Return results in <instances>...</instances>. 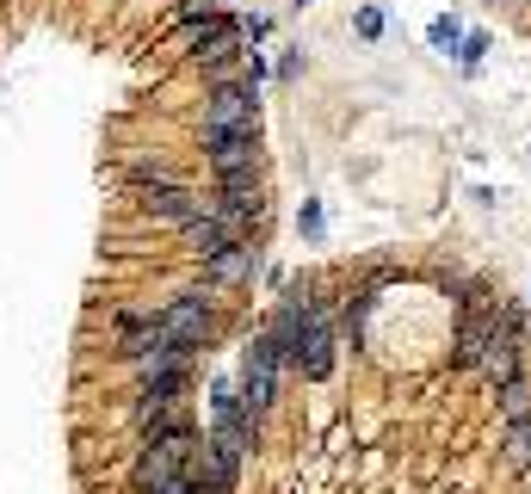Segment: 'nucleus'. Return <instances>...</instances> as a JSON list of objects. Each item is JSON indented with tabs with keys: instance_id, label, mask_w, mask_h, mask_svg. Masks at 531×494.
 Here are the masks:
<instances>
[{
	"instance_id": "f257e3e1",
	"label": "nucleus",
	"mask_w": 531,
	"mask_h": 494,
	"mask_svg": "<svg viewBox=\"0 0 531 494\" xmlns=\"http://www.w3.org/2000/svg\"><path fill=\"white\" fill-rule=\"evenodd\" d=\"M136 494H198V433H173V439H143L130 464Z\"/></svg>"
},
{
	"instance_id": "f03ea898",
	"label": "nucleus",
	"mask_w": 531,
	"mask_h": 494,
	"mask_svg": "<svg viewBox=\"0 0 531 494\" xmlns=\"http://www.w3.org/2000/svg\"><path fill=\"white\" fill-rule=\"evenodd\" d=\"M130 192H136V204H143L149 217H167V223H180V229L210 210V198H198L192 186H180L161 161H136L130 167Z\"/></svg>"
},
{
	"instance_id": "7ed1b4c3",
	"label": "nucleus",
	"mask_w": 531,
	"mask_h": 494,
	"mask_svg": "<svg viewBox=\"0 0 531 494\" xmlns=\"http://www.w3.org/2000/svg\"><path fill=\"white\" fill-rule=\"evenodd\" d=\"M285 371H291V365H285V352H278V340L260 328L254 346L241 352V377H235V390H241V402H247V414H254V420L272 414V402H278V377H285Z\"/></svg>"
},
{
	"instance_id": "20e7f679",
	"label": "nucleus",
	"mask_w": 531,
	"mask_h": 494,
	"mask_svg": "<svg viewBox=\"0 0 531 494\" xmlns=\"http://www.w3.org/2000/svg\"><path fill=\"white\" fill-rule=\"evenodd\" d=\"M136 427H143V439H173V433H198L186 383H143V390H136Z\"/></svg>"
},
{
	"instance_id": "39448f33",
	"label": "nucleus",
	"mask_w": 531,
	"mask_h": 494,
	"mask_svg": "<svg viewBox=\"0 0 531 494\" xmlns=\"http://www.w3.org/2000/svg\"><path fill=\"white\" fill-rule=\"evenodd\" d=\"M155 315H161V346H186V352H198V346L217 340V309H210L204 291H180L173 303H161Z\"/></svg>"
},
{
	"instance_id": "423d86ee",
	"label": "nucleus",
	"mask_w": 531,
	"mask_h": 494,
	"mask_svg": "<svg viewBox=\"0 0 531 494\" xmlns=\"http://www.w3.org/2000/svg\"><path fill=\"white\" fill-rule=\"evenodd\" d=\"M260 130V87L254 81H217L204 93V136Z\"/></svg>"
},
{
	"instance_id": "0eeeda50",
	"label": "nucleus",
	"mask_w": 531,
	"mask_h": 494,
	"mask_svg": "<svg viewBox=\"0 0 531 494\" xmlns=\"http://www.w3.org/2000/svg\"><path fill=\"white\" fill-rule=\"evenodd\" d=\"M210 439L229 445L235 457H247V451H254V439H260V420L247 414V402H241L235 383H210Z\"/></svg>"
},
{
	"instance_id": "6e6552de",
	"label": "nucleus",
	"mask_w": 531,
	"mask_h": 494,
	"mask_svg": "<svg viewBox=\"0 0 531 494\" xmlns=\"http://www.w3.org/2000/svg\"><path fill=\"white\" fill-rule=\"evenodd\" d=\"M210 210L241 229H254L266 217V186H260V173H241V180H217V192H210Z\"/></svg>"
},
{
	"instance_id": "1a4fd4ad",
	"label": "nucleus",
	"mask_w": 531,
	"mask_h": 494,
	"mask_svg": "<svg viewBox=\"0 0 531 494\" xmlns=\"http://www.w3.org/2000/svg\"><path fill=\"white\" fill-rule=\"evenodd\" d=\"M204 155H210V167H217V180H241V173H260V130L204 136Z\"/></svg>"
},
{
	"instance_id": "9d476101",
	"label": "nucleus",
	"mask_w": 531,
	"mask_h": 494,
	"mask_svg": "<svg viewBox=\"0 0 531 494\" xmlns=\"http://www.w3.org/2000/svg\"><path fill=\"white\" fill-rule=\"evenodd\" d=\"M260 272H266L260 247H254V241H235V247H223L217 260H204V285H217V291H241V285H254Z\"/></svg>"
},
{
	"instance_id": "9b49d317",
	"label": "nucleus",
	"mask_w": 531,
	"mask_h": 494,
	"mask_svg": "<svg viewBox=\"0 0 531 494\" xmlns=\"http://www.w3.org/2000/svg\"><path fill=\"white\" fill-rule=\"evenodd\" d=\"M235 241H247V229L229 223V217H217V210H204V217L186 223V254H198V260H217L223 247H235Z\"/></svg>"
},
{
	"instance_id": "f8f14e48",
	"label": "nucleus",
	"mask_w": 531,
	"mask_h": 494,
	"mask_svg": "<svg viewBox=\"0 0 531 494\" xmlns=\"http://www.w3.org/2000/svg\"><path fill=\"white\" fill-rule=\"evenodd\" d=\"M235 476H241V457L204 433V439H198V494H229Z\"/></svg>"
},
{
	"instance_id": "ddd939ff",
	"label": "nucleus",
	"mask_w": 531,
	"mask_h": 494,
	"mask_svg": "<svg viewBox=\"0 0 531 494\" xmlns=\"http://www.w3.org/2000/svg\"><path fill=\"white\" fill-rule=\"evenodd\" d=\"M161 346V315L155 309H118V352L136 365Z\"/></svg>"
},
{
	"instance_id": "4468645a",
	"label": "nucleus",
	"mask_w": 531,
	"mask_h": 494,
	"mask_svg": "<svg viewBox=\"0 0 531 494\" xmlns=\"http://www.w3.org/2000/svg\"><path fill=\"white\" fill-rule=\"evenodd\" d=\"M427 38H433V50H439V56H457V50H464V25H457L451 13H439V19L427 25Z\"/></svg>"
},
{
	"instance_id": "2eb2a0df",
	"label": "nucleus",
	"mask_w": 531,
	"mask_h": 494,
	"mask_svg": "<svg viewBox=\"0 0 531 494\" xmlns=\"http://www.w3.org/2000/svg\"><path fill=\"white\" fill-rule=\"evenodd\" d=\"M501 414L507 420H525L531 414V377H519V383H507V390H501Z\"/></svg>"
},
{
	"instance_id": "dca6fc26",
	"label": "nucleus",
	"mask_w": 531,
	"mask_h": 494,
	"mask_svg": "<svg viewBox=\"0 0 531 494\" xmlns=\"http://www.w3.org/2000/svg\"><path fill=\"white\" fill-rule=\"evenodd\" d=\"M266 38H272V19H266V13H241V44L254 50V44H266Z\"/></svg>"
},
{
	"instance_id": "f3484780",
	"label": "nucleus",
	"mask_w": 531,
	"mask_h": 494,
	"mask_svg": "<svg viewBox=\"0 0 531 494\" xmlns=\"http://www.w3.org/2000/svg\"><path fill=\"white\" fill-rule=\"evenodd\" d=\"M352 25H359L365 44H377L383 38V7H359V13H352Z\"/></svg>"
},
{
	"instance_id": "a211bd4d",
	"label": "nucleus",
	"mask_w": 531,
	"mask_h": 494,
	"mask_svg": "<svg viewBox=\"0 0 531 494\" xmlns=\"http://www.w3.org/2000/svg\"><path fill=\"white\" fill-rule=\"evenodd\" d=\"M482 56H488V31H464V50H457V62H464V68H482Z\"/></svg>"
},
{
	"instance_id": "6ab92c4d",
	"label": "nucleus",
	"mask_w": 531,
	"mask_h": 494,
	"mask_svg": "<svg viewBox=\"0 0 531 494\" xmlns=\"http://www.w3.org/2000/svg\"><path fill=\"white\" fill-rule=\"evenodd\" d=\"M297 229H303L309 241H315V235H322V204H315V198H309V204L297 210Z\"/></svg>"
},
{
	"instance_id": "aec40b11",
	"label": "nucleus",
	"mask_w": 531,
	"mask_h": 494,
	"mask_svg": "<svg viewBox=\"0 0 531 494\" xmlns=\"http://www.w3.org/2000/svg\"><path fill=\"white\" fill-rule=\"evenodd\" d=\"M488 7H501V0H488Z\"/></svg>"
},
{
	"instance_id": "412c9836",
	"label": "nucleus",
	"mask_w": 531,
	"mask_h": 494,
	"mask_svg": "<svg viewBox=\"0 0 531 494\" xmlns=\"http://www.w3.org/2000/svg\"><path fill=\"white\" fill-rule=\"evenodd\" d=\"M297 7H309V0H297Z\"/></svg>"
}]
</instances>
